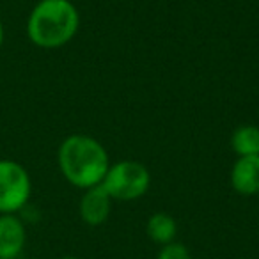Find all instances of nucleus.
<instances>
[{
  "instance_id": "f257e3e1",
  "label": "nucleus",
  "mask_w": 259,
  "mask_h": 259,
  "mask_svg": "<svg viewBox=\"0 0 259 259\" xmlns=\"http://www.w3.org/2000/svg\"><path fill=\"white\" fill-rule=\"evenodd\" d=\"M57 165L69 185L87 190L101 185L110 167V158L98 139L85 134H73L59 144Z\"/></svg>"
},
{
  "instance_id": "f03ea898",
  "label": "nucleus",
  "mask_w": 259,
  "mask_h": 259,
  "mask_svg": "<svg viewBox=\"0 0 259 259\" xmlns=\"http://www.w3.org/2000/svg\"><path fill=\"white\" fill-rule=\"evenodd\" d=\"M25 29L34 47L57 50L76 36L80 13L71 0H39L27 18Z\"/></svg>"
},
{
  "instance_id": "7ed1b4c3",
  "label": "nucleus",
  "mask_w": 259,
  "mask_h": 259,
  "mask_svg": "<svg viewBox=\"0 0 259 259\" xmlns=\"http://www.w3.org/2000/svg\"><path fill=\"white\" fill-rule=\"evenodd\" d=\"M101 187L112 201H137L151 187V172L148 167L135 160H121L108 167Z\"/></svg>"
},
{
  "instance_id": "20e7f679",
  "label": "nucleus",
  "mask_w": 259,
  "mask_h": 259,
  "mask_svg": "<svg viewBox=\"0 0 259 259\" xmlns=\"http://www.w3.org/2000/svg\"><path fill=\"white\" fill-rule=\"evenodd\" d=\"M32 180L25 167L11 158H0V213L18 215L30 201Z\"/></svg>"
},
{
  "instance_id": "39448f33",
  "label": "nucleus",
  "mask_w": 259,
  "mask_h": 259,
  "mask_svg": "<svg viewBox=\"0 0 259 259\" xmlns=\"http://www.w3.org/2000/svg\"><path fill=\"white\" fill-rule=\"evenodd\" d=\"M27 245V227L16 213H0V259H18Z\"/></svg>"
},
{
  "instance_id": "423d86ee",
  "label": "nucleus",
  "mask_w": 259,
  "mask_h": 259,
  "mask_svg": "<svg viewBox=\"0 0 259 259\" xmlns=\"http://www.w3.org/2000/svg\"><path fill=\"white\" fill-rule=\"evenodd\" d=\"M112 209V197L107 194L101 185L83 190V195L78 202V213L83 224L91 227H98L107 222Z\"/></svg>"
},
{
  "instance_id": "0eeeda50",
  "label": "nucleus",
  "mask_w": 259,
  "mask_h": 259,
  "mask_svg": "<svg viewBox=\"0 0 259 259\" xmlns=\"http://www.w3.org/2000/svg\"><path fill=\"white\" fill-rule=\"evenodd\" d=\"M231 187L240 195L259 194V155L238 156L231 167Z\"/></svg>"
},
{
  "instance_id": "6e6552de",
  "label": "nucleus",
  "mask_w": 259,
  "mask_h": 259,
  "mask_svg": "<svg viewBox=\"0 0 259 259\" xmlns=\"http://www.w3.org/2000/svg\"><path fill=\"white\" fill-rule=\"evenodd\" d=\"M146 234L149 240L155 241L156 245H167L176 240L178 234V222L172 215L165 211H156L146 222Z\"/></svg>"
},
{
  "instance_id": "1a4fd4ad",
  "label": "nucleus",
  "mask_w": 259,
  "mask_h": 259,
  "mask_svg": "<svg viewBox=\"0 0 259 259\" xmlns=\"http://www.w3.org/2000/svg\"><path fill=\"white\" fill-rule=\"evenodd\" d=\"M231 149L238 156L259 155V126L241 124L231 135Z\"/></svg>"
},
{
  "instance_id": "9d476101",
  "label": "nucleus",
  "mask_w": 259,
  "mask_h": 259,
  "mask_svg": "<svg viewBox=\"0 0 259 259\" xmlns=\"http://www.w3.org/2000/svg\"><path fill=\"white\" fill-rule=\"evenodd\" d=\"M156 259H192V254L183 243L170 241L167 245H162L160 252L156 254Z\"/></svg>"
},
{
  "instance_id": "9b49d317",
  "label": "nucleus",
  "mask_w": 259,
  "mask_h": 259,
  "mask_svg": "<svg viewBox=\"0 0 259 259\" xmlns=\"http://www.w3.org/2000/svg\"><path fill=\"white\" fill-rule=\"evenodd\" d=\"M4 39H6V29H4L2 20H0V48H2V45H4Z\"/></svg>"
},
{
  "instance_id": "f8f14e48",
  "label": "nucleus",
  "mask_w": 259,
  "mask_h": 259,
  "mask_svg": "<svg viewBox=\"0 0 259 259\" xmlns=\"http://www.w3.org/2000/svg\"><path fill=\"white\" fill-rule=\"evenodd\" d=\"M57 259H82V257H76V255H62V257H57Z\"/></svg>"
}]
</instances>
